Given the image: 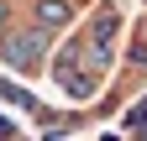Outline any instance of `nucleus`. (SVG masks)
<instances>
[{
	"label": "nucleus",
	"mask_w": 147,
	"mask_h": 141,
	"mask_svg": "<svg viewBox=\"0 0 147 141\" xmlns=\"http://www.w3.org/2000/svg\"><path fill=\"white\" fill-rule=\"evenodd\" d=\"M53 52V31L47 26H11L5 37H0V63L11 68V73H37L42 58Z\"/></svg>",
	"instance_id": "nucleus-1"
},
{
	"label": "nucleus",
	"mask_w": 147,
	"mask_h": 141,
	"mask_svg": "<svg viewBox=\"0 0 147 141\" xmlns=\"http://www.w3.org/2000/svg\"><path fill=\"white\" fill-rule=\"evenodd\" d=\"M53 78L68 99H89L95 94V68H74V58H58L53 63Z\"/></svg>",
	"instance_id": "nucleus-2"
},
{
	"label": "nucleus",
	"mask_w": 147,
	"mask_h": 141,
	"mask_svg": "<svg viewBox=\"0 0 147 141\" xmlns=\"http://www.w3.org/2000/svg\"><path fill=\"white\" fill-rule=\"evenodd\" d=\"M84 31H89V42H95V47H110V52H116V31H121V5H100V11H95V21H89Z\"/></svg>",
	"instance_id": "nucleus-3"
},
{
	"label": "nucleus",
	"mask_w": 147,
	"mask_h": 141,
	"mask_svg": "<svg viewBox=\"0 0 147 141\" xmlns=\"http://www.w3.org/2000/svg\"><path fill=\"white\" fill-rule=\"evenodd\" d=\"M37 26H47V31H63L74 21V0H37Z\"/></svg>",
	"instance_id": "nucleus-4"
},
{
	"label": "nucleus",
	"mask_w": 147,
	"mask_h": 141,
	"mask_svg": "<svg viewBox=\"0 0 147 141\" xmlns=\"http://www.w3.org/2000/svg\"><path fill=\"white\" fill-rule=\"evenodd\" d=\"M0 99L16 104V110H32V104H37V94H26L21 84H11V78H0Z\"/></svg>",
	"instance_id": "nucleus-5"
},
{
	"label": "nucleus",
	"mask_w": 147,
	"mask_h": 141,
	"mask_svg": "<svg viewBox=\"0 0 147 141\" xmlns=\"http://www.w3.org/2000/svg\"><path fill=\"white\" fill-rule=\"evenodd\" d=\"M121 126H126V131H142V136H147V94H142V99L131 104V110L121 115Z\"/></svg>",
	"instance_id": "nucleus-6"
},
{
	"label": "nucleus",
	"mask_w": 147,
	"mask_h": 141,
	"mask_svg": "<svg viewBox=\"0 0 147 141\" xmlns=\"http://www.w3.org/2000/svg\"><path fill=\"white\" fill-rule=\"evenodd\" d=\"M126 58H131V68H147V37H137V42H131V52H126Z\"/></svg>",
	"instance_id": "nucleus-7"
},
{
	"label": "nucleus",
	"mask_w": 147,
	"mask_h": 141,
	"mask_svg": "<svg viewBox=\"0 0 147 141\" xmlns=\"http://www.w3.org/2000/svg\"><path fill=\"white\" fill-rule=\"evenodd\" d=\"M11 31V0H0V37Z\"/></svg>",
	"instance_id": "nucleus-8"
},
{
	"label": "nucleus",
	"mask_w": 147,
	"mask_h": 141,
	"mask_svg": "<svg viewBox=\"0 0 147 141\" xmlns=\"http://www.w3.org/2000/svg\"><path fill=\"white\" fill-rule=\"evenodd\" d=\"M0 136H16V120L11 115H0Z\"/></svg>",
	"instance_id": "nucleus-9"
}]
</instances>
